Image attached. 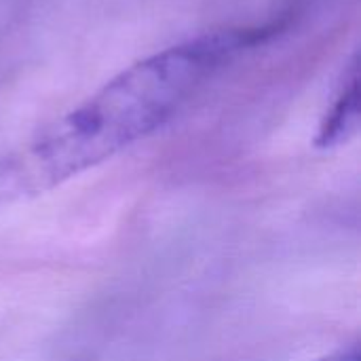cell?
Wrapping results in <instances>:
<instances>
[{
  "instance_id": "cell-2",
  "label": "cell",
  "mask_w": 361,
  "mask_h": 361,
  "mask_svg": "<svg viewBox=\"0 0 361 361\" xmlns=\"http://www.w3.org/2000/svg\"><path fill=\"white\" fill-rule=\"evenodd\" d=\"M360 97V59L355 55L347 66L343 80L336 89V95L319 123L315 135L317 148L330 150L343 146L357 133L361 118Z\"/></svg>"
},
{
  "instance_id": "cell-3",
  "label": "cell",
  "mask_w": 361,
  "mask_h": 361,
  "mask_svg": "<svg viewBox=\"0 0 361 361\" xmlns=\"http://www.w3.org/2000/svg\"><path fill=\"white\" fill-rule=\"evenodd\" d=\"M324 361H360V351H357V347H351V349H343V351H338V353H334L332 357H328V360Z\"/></svg>"
},
{
  "instance_id": "cell-1",
  "label": "cell",
  "mask_w": 361,
  "mask_h": 361,
  "mask_svg": "<svg viewBox=\"0 0 361 361\" xmlns=\"http://www.w3.org/2000/svg\"><path fill=\"white\" fill-rule=\"evenodd\" d=\"M277 27H226L157 51L121 70L0 167V192L42 195L167 125L231 59Z\"/></svg>"
}]
</instances>
